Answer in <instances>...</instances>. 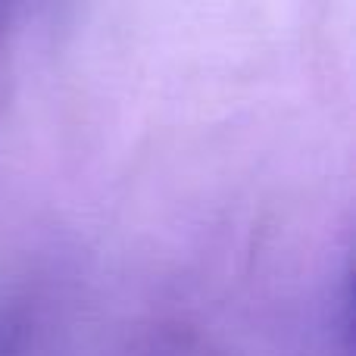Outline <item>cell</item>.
<instances>
[{"label":"cell","mask_w":356,"mask_h":356,"mask_svg":"<svg viewBox=\"0 0 356 356\" xmlns=\"http://www.w3.org/2000/svg\"><path fill=\"white\" fill-rule=\"evenodd\" d=\"M13 347H16V334H13V325L0 322V356H13Z\"/></svg>","instance_id":"cell-1"},{"label":"cell","mask_w":356,"mask_h":356,"mask_svg":"<svg viewBox=\"0 0 356 356\" xmlns=\"http://www.w3.org/2000/svg\"><path fill=\"white\" fill-rule=\"evenodd\" d=\"M16 3H19V0H0V31L6 29V22H10L13 10H16Z\"/></svg>","instance_id":"cell-2"}]
</instances>
